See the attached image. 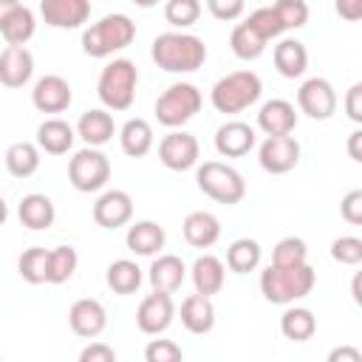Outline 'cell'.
Returning <instances> with one entry per match:
<instances>
[{
	"label": "cell",
	"mask_w": 362,
	"mask_h": 362,
	"mask_svg": "<svg viewBox=\"0 0 362 362\" xmlns=\"http://www.w3.org/2000/svg\"><path fill=\"white\" fill-rule=\"evenodd\" d=\"M136 40V23L127 14H105L102 20L90 23L82 31V51L93 59H105L122 48H127Z\"/></svg>",
	"instance_id": "3957f363"
},
{
	"label": "cell",
	"mask_w": 362,
	"mask_h": 362,
	"mask_svg": "<svg viewBox=\"0 0 362 362\" xmlns=\"http://www.w3.org/2000/svg\"><path fill=\"white\" fill-rule=\"evenodd\" d=\"M201 17V3L198 0H170L164 6V20L175 28H187L192 23H198Z\"/></svg>",
	"instance_id": "ab89813d"
},
{
	"label": "cell",
	"mask_w": 362,
	"mask_h": 362,
	"mask_svg": "<svg viewBox=\"0 0 362 362\" xmlns=\"http://www.w3.org/2000/svg\"><path fill=\"white\" fill-rule=\"evenodd\" d=\"M339 215H342L351 226H359V223H362V189H351V192L339 201Z\"/></svg>",
	"instance_id": "ee69618b"
},
{
	"label": "cell",
	"mask_w": 362,
	"mask_h": 362,
	"mask_svg": "<svg viewBox=\"0 0 362 362\" xmlns=\"http://www.w3.org/2000/svg\"><path fill=\"white\" fill-rule=\"evenodd\" d=\"M34 28H37V20H34V11L17 0L8 3V8L3 11L0 17V34L8 45H25L31 37H34Z\"/></svg>",
	"instance_id": "d6986e66"
},
{
	"label": "cell",
	"mask_w": 362,
	"mask_h": 362,
	"mask_svg": "<svg viewBox=\"0 0 362 362\" xmlns=\"http://www.w3.org/2000/svg\"><path fill=\"white\" fill-rule=\"evenodd\" d=\"M325 362H362V351L356 345H337L328 351Z\"/></svg>",
	"instance_id": "c3c4849f"
},
{
	"label": "cell",
	"mask_w": 362,
	"mask_h": 362,
	"mask_svg": "<svg viewBox=\"0 0 362 362\" xmlns=\"http://www.w3.org/2000/svg\"><path fill=\"white\" fill-rule=\"evenodd\" d=\"M243 23H246L257 37H263L266 42L274 40V37H280V34L286 31L283 23H280V17H277V11H274V6H260V8H255Z\"/></svg>",
	"instance_id": "74e56055"
},
{
	"label": "cell",
	"mask_w": 362,
	"mask_h": 362,
	"mask_svg": "<svg viewBox=\"0 0 362 362\" xmlns=\"http://www.w3.org/2000/svg\"><path fill=\"white\" fill-rule=\"evenodd\" d=\"M204 105L201 90L192 82H173L158 99H156V119L158 124L175 130L181 124H187Z\"/></svg>",
	"instance_id": "52a82bcc"
},
{
	"label": "cell",
	"mask_w": 362,
	"mask_h": 362,
	"mask_svg": "<svg viewBox=\"0 0 362 362\" xmlns=\"http://www.w3.org/2000/svg\"><path fill=\"white\" fill-rule=\"evenodd\" d=\"M119 144H122V153L130 156V158H141L153 150V127L147 119H127L119 130Z\"/></svg>",
	"instance_id": "f546056e"
},
{
	"label": "cell",
	"mask_w": 362,
	"mask_h": 362,
	"mask_svg": "<svg viewBox=\"0 0 362 362\" xmlns=\"http://www.w3.org/2000/svg\"><path fill=\"white\" fill-rule=\"evenodd\" d=\"M144 362H184V351L173 339H150L144 348Z\"/></svg>",
	"instance_id": "7bdbcfd3"
},
{
	"label": "cell",
	"mask_w": 362,
	"mask_h": 362,
	"mask_svg": "<svg viewBox=\"0 0 362 362\" xmlns=\"http://www.w3.org/2000/svg\"><path fill=\"white\" fill-rule=\"evenodd\" d=\"M181 229H184V240H187L189 246H195V249H209V246L218 243V238H221V221H218L212 212H206V209L189 212V215L184 218Z\"/></svg>",
	"instance_id": "603a6c76"
},
{
	"label": "cell",
	"mask_w": 362,
	"mask_h": 362,
	"mask_svg": "<svg viewBox=\"0 0 362 362\" xmlns=\"http://www.w3.org/2000/svg\"><path fill=\"white\" fill-rule=\"evenodd\" d=\"M257 141V133L252 124L240 122V119H232V122H223L218 130H215V150L223 156V158H240L246 156Z\"/></svg>",
	"instance_id": "9a60e30c"
},
{
	"label": "cell",
	"mask_w": 362,
	"mask_h": 362,
	"mask_svg": "<svg viewBox=\"0 0 362 362\" xmlns=\"http://www.w3.org/2000/svg\"><path fill=\"white\" fill-rule=\"evenodd\" d=\"M48 257H51V249H42V246H31L20 255L17 260V272L25 283L31 286H40V283H48Z\"/></svg>",
	"instance_id": "e575fe53"
},
{
	"label": "cell",
	"mask_w": 362,
	"mask_h": 362,
	"mask_svg": "<svg viewBox=\"0 0 362 362\" xmlns=\"http://www.w3.org/2000/svg\"><path fill=\"white\" fill-rule=\"evenodd\" d=\"M297 107L308 116V119H317V122H325L337 113V90L328 79L322 76H311L300 85L297 90Z\"/></svg>",
	"instance_id": "9c48e42d"
},
{
	"label": "cell",
	"mask_w": 362,
	"mask_h": 362,
	"mask_svg": "<svg viewBox=\"0 0 362 362\" xmlns=\"http://www.w3.org/2000/svg\"><path fill=\"white\" fill-rule=\"evenodd\" d=\"M181 325L189 334H209L215 328V305L209 297L189 294L181 303Z\"/></svg>",
	"instance_id": "83f0119b"
},
{
	"label": "cell",
	"mask_w": 362,
	"mask_h": 362,
	"mask_svg": "<svg viewBox=\"0 0 362 362\" xmlns=\"http://www.w3.org/2000/svg\"><path fill=\"white\" fill-rule=\"evenodd\" d=\"M6 218H8V204L3 201V195H0V226L6 223Z\"/></svg>",
	"instance_id": "f5cc1de1"
},
{
	"label": "cell",
	"mask_w": 362,
	"mask_h": 362,
	"mask_svg": "<svg viewBox=\"0 0 362 362\" xmlns=\"http://www.w3.org/2000/svg\"><path fill=\"white\" fill-rule=\"evenodd\" d=\"M257 161L266 173L283 175L297 167L300 161V141L294 136H266V141L257 150Z\"/></svg>",
	"instance_id": "7c38bea8"
},
{
	"label": "cell",
	"mask_w": 362,
	"mask_h": 362,
	"mask_svg": "<svg viewBox=\"0 0 362 362\" xmlns=\"http://www.w3.org/2000/svg\"><path fill=\"white\" fill-rule=\"evenodd\" d=\"M257 127L266 136H291L297 127V110L288 99H269L257 110Z\"/></svg>",
	"instance_id": "ac0fdd59"
},
{
	"label": "cell",
	"mask_w": 362,
	"mask_h": 362,
	"mask_svg": "<svg viewBox=\"0 0 362 362\" xmlns=\"http://www.w3.org/2000/svg\"><path fill=\"white\" fill-rule=\"evenodd\" d=\"M274 68H277V74L286 76V79L303 76L305 68H308V51H305V45H303L300 40H291V37L280 40V42L274 45Z\"/></svg>",
	"instance_id": "f1b7e54d"
},
{
	"label": "cell",
	"mask_w": 362,
	"mask_h": 362,
	"mask_svg": "<svg viewBox=\"0 0 362 362\" xmlns=\"http://www.w3.org/2000/svg\"><path fill=\"white\" fill-rule=\"evenodd\" d=\"M331 257L342 266H356L362 263V240L356 235H342L331 243Z\"/></svg>",
	"instance_id": "60d3db41"
},
{
	"label": "cell",
	"mask_w": 362,
	"mask_h": 362,
	"mask_svg": "<svg viewBox=\"0 0 362 362\" xmlns=\"http://www.w3.org/2000/svg\"><path fill=\"white\" fill-rule=\"evenodd\" d=\"M263 93V82L255 71H232L226 76H221L212 90H209V102L218 113H243L246 107H252Z\"/></svg>",
	"instance_id": "277c9868"
},
{
	"label": "cell",
	"mask_w": 362,
	"mask_h": 362,
	"mask_svg": "<svg viewBox=\"0 0 362 362\" xmlns=\"http://www.w3.org/2000/svg\"><path fill=\"white\" fill-rule=\"evenodd\" d=\"M40 14L51 28H79L90 17L88 0H42Z\"/></svg>",
	"instance_id": "e0dca14e"
},
{
	"label": "cell",
	"mask_w": 362,
	"mask_h": 362,
	"mask_svg": "<svg viewBox=\"0 0 362 362\" xmlns=\"http://www.w3.org/2000/svg\"><path fill=\"white\" fill-rule=\"evenodd\" d=\"M150 57L161 71L170 74H192L206 62V45L201 37L187 31H164L153 40Z\"/></svg>",
	"instance_id": "6da1fadb"
},
{
	"label": "cell",
	"mask_w": 362,
	"mask_h": 362,
	"mask_svg": "<svg viewBox=\"0 0 362 362\" xmlns=\"http://www.w3.org/2000/svg\"><path fill=\"white\" fill-rule=\"evenodd\" d=\"M68 181L79 192H96L110 181V158L96 147H82L68 161Z\"/></svg>",
	"instance_id": "ba28073f"
},
{
	"label": "cell",
	"mask_w": 362,
	"mask_h": 362,
	"mask_svg": "<svg viewBox=\"0 0 362 362\" xmlns=\"http://www.w3.org/2000/svg\"><path fill=\"white\" fill-rule=\"evenodd\" d=\"M206 8L218 20H235V17H240L246 11L243 0H206Z\"/></svg>",
	"instance_id": "f6af8a7d"
},
{
	"label": "cell",
	"mask_w": 362,
	"mask_h": 362,
	"mask_svg": "<svg viewBox=\"0 0 362 362\" xmlns=\"http://www.w3.org/2000/svg\"><path fill=\"white\" fill-rule=\"evenodd\" d=\"M6 170L14 175V178H28L40 170V147L31 144V141H14L8 144L6 150Z\"/></svg>",
	"instance_id": "1f68e13d"
},
{
	"label": "cell",
	"mask_w": 362,
	"mask_h": 362,
	"mask_svg": "<svg viewBox=\"0 0 362 362\" xmlns=\"http://www.w3.org/2000/svg\"><path fill=\"white\" fill-rule=\"evenodd\" d=\"M136 85H139L136 62L119 57L102 68L99 82H96V93L107 110H127L136 102Z\"/></svg>",
	"instance_id": "5b68a950"
},
{
	"label": "cell",
	"mask_w": 362,
	"mask_h": 362,
	"mask_svg": "<svg viewBox=\"0 0 362 362\" xmlns=\"http://www.w3.org/2000/svg\"><path fill=\"white\" fill-rule=\"evenodd\" d=\"M34 74V54L25 45H8L0 54V82L6 88H23Z\"/></svg>",
	"instance_id": "ffe728a7"
},
{
	"label": "cell",
	"mask_w": 362,
	"mask_h": 362,
	"mask_svg": "<svg viewBox=\"0 0 362 362\" xmlns=\"http://www.w3.org/2000/svg\"><path fill=\"white\" fill-rule=\"evenodd\" d=\"M187 277V266L178 255H158L153 257L150 263V272H147V280L153 286V291H164V294H173L181 288Z\"/></svg>",
	"instance_id": "7402d4cb"
},
{
	"label": "cell",
	"mask_w": 362,
	"mask_h": 362,
	"mask_svg": "<svg viewBox=\"0 0 362 362\" xmlns=\"http://www.w3.org/2000/svg\"><path fill=\"white\" fill-rule=\"evenodd\" d=\"M260 257H263V249L255 238H238L229 243L226 249V266L235 272V274H246V272H255L260 266Z\"/></svg>",
	"instance_id": "d6a6232c"
},
{
	"label": "cell",
	"mask_w": 362,
	"mask_h": 362,
	"mask_svg": "<svg viewBox=\"0 0 362 362\" xmlns=\"http://www.w3.org/2000/svg\"><path fill=\"white\" fill-rule=\"evenodd\" d=\"M337 14H342V17H348V20H356V17H362V3L359 0H351V3H337Z\"/></svg>",
	"instance_id": "681fc988"
},
{
	"label": "cell",
	"mask_w": 362,
	"mask_h": 362,
	"mask_svg": "<svg viewBox=\"0 0 362 362\" xmlns=\"http://www.w3.org/2000/svg\"><path fill=\"white\" fill-rule=\"evenodd\" d=\"M317 272L308 263L300 266H274L269 263L260 272V291L274 305H291L294 300H303L314 291Z\"/></svg>",
	"instance_id": "7a4b0ae2"
},
{
	"label": "cell",
	"mask_w": 362,
	"mask_h": 362,
	"mask_svg": "<svg viewBox=\"0 0 362 362\" xmlns=\"http://www.w3.org/2000/svg\"><path fill=\"white\" fill-rule=\"evenodd\" d=\"M280 334L291 342H305L317 334V317L305 305H288L280 317Z\"/></svg>",
	"instance_id": "4dcf8cb0"
},
{
	"label": "cell",
	"mask_w": 362,
	"mask_h": 362,
	"mask_svg": "<svg viewBox=\"0 0 362 362\" xmlns=\"http://www.w3.org/2000/svg\"><path fill=\"white\" fill-rule=\"evenodd\" d=\"M198 156H201V147H198V139L187 130H170L161 141H158V158L167 170L173 173H184V170H192L198 164Z\"/></svg>",
	"instance_id": "30bf717a"
},
{
	"label": "cell",
	"mask_w": 362,
	"mask_h": 362,
	"mask_svg": "<svg viewBox=\"0 0 362 362\" xmlns=\"http://www.w3.org/2000/svg\"><path fill=\"white\" fill-rule=\"evenodd\" d=\"M133 218V198L124 189H105L93 204V221L102 229H119Z\"/></svg>",
	"instance_id": "5bb4252c"
},
{
	"label": "cell",
	"mask_w": 362,
	"mask_h": 362,
	"mask_svg": "<svg viewBox=\"0 0 362 362\" xmlns=\"http://www.w3.org/2000/svg\"><path fill=\"white\" fill-rule=\"evenodd\" d=\"M274 11H277L286 31L288 28H303L308 23V6L303 0H280V3H274Z\"/></svg>",
	"instance_id": "b9f144b4"
},
{
	"label": "cell",
	"mask_w": 362,
	"mask_h": 362,
	"mask_svg": "<svg viewBox=\"0 0 362 362\" xmlns=\"http://www.w3.org/2000/svg\"><path fill=\"white\" fill-rule=\"evenodd\" d=\"M195 181H198V189H201L204 195H209L212 201L226 204V206L240 204L243 195H246V181H243V175H240L235 167L223 164V161H204V164L195 170Z\"/></svg>",
	"instance_id": "8992f818"
},
{
	"label": "cell",
	"mask_w": 362,
	"mask_h": 362,
	"mask_svg": "<svg viewBox=\"0 0 362 362\" xmlns=\"http://www.w3.org/2000/svg\"><path fill=\"white\" fill-rule=\"evenodd\" d=\"M76 136L88 144V147H102V144H107L110 139H113V133H116V124H113V116L105 110V107H90V110H85L82 116H79V122H76Z\"/></svg>",
	"instance_id": "44dd1931"
},
{
	"label": "cell",
	"mask_w": 362,
	"mask_h": 362,
	"mask_svg": "<svg viewBox=\"0 0 362 362\" xmlns=\"http://www.w3.org/2000/svg\"><path fill=\"white\" fill-rule=\"evenodd\" d=\"M31 102L40 113H62L71 107L74 102V90L68 85V79H62L59 74H45L34 82L31 90Z\"/></svg>",
	"instance_id": "4fadbf2b"
},
{
	"label": "cell",
	"mask_w": 362,
	"mask_h": 362,
	"mask_svg": "<svg viewBox=\"0 0 362 362\" xmlns=\"http://www.w3.org/2000/svg\"><path fill=\"white\" fill-rule=\"evenodd\" d=\"M68 325L76 337H85V339H93L105 331L107 325V314H105V305L93 297H82L71 305L68 311Z\"/></svg>",
	"instance_id": "2e32d148"
},
{
	"label": "cell",
	"mask_w": 362,
	"mask_h": 362,
	"mask_svg": "<svg viewBox=\"0 0 362 362\" xmlns=\"http://www.w3.org/2000/svg\"><path fill=\"white\" fill-rule=\"evenodd\" d=\"M0 362H3V359H0Z\"/></svg>",
	"instance_id": "db71d44e"
},
{
	"label": "cell",
	"mask_w": 362,
	"mask_h": 362,
	"mask_svg": "<svg viewBox=\"0 0 362 362\" xmlns=\"http://www.w3.org/2000/svg\"><path fill=\"white\" fill-rule=\"evenodd\" d=\"M164 240H167L164 226H158L156 221H136V223L127 229V235H124L127 249H130L133 255H144V257L158 255V252L164 249Z\"/></svg>",
	"instance_id": "484cf974"
},
{
	"label": "cell",
	"mask_w": 362,
	"mask_h": 362,
	"mask_svg": "<svg viewBox=\"0 0 362 362\" xmlns=\"http://www.w3.org/2000/svg\"><path fill=\"white\" fill-rule=\"evenodd\" d=\"M74 139L76 130L59 116H51L37 127V147L45 150L48 156H65L74 147Z\"/></svg>",
	"instance_id": "d4e9b609"
},
{
	"label": "cell",
	"mask_w": 362,
	"mask_h": 362,
	"mask_svg": "<svg viewBox=\"0 0 362 362\" xmlns=\"http://www.w3.org/2000/svg\"><path fill=\"white\" fill-rule=\"evenodd\" d=\"M345 113H348V119L351 122H362V85L356 82V85H351L348 88V93H345Z\"/></svg>",
	"instance_id": "7dc6e473"
},
{
	"label": "cell",
	"mask_w": 362,
	"mask_h": 362,
	"mask_svg": "<svg viewBox=\"0 0 362 362\" xmlns=\"http://www.w3.org/2000/svg\"><path fill=\"white\" fill-rule=\"evenodd\" d=\"M79 266V255L74 246H57L51 249V257H48V283L59 286V283H68L74 277Z\"/></svg>",
	"instance_id": "8d00e7d4"
},
{
	"label": "cell",
	"mask_w": 362,
	"mask_h": 362,
	"mask_svg": "<svg viewBox=\"0 0 362 362\" xmlns=\"http://www.w3.org/2000/svg\"><path fill=\"white\" fill-rule=\"evenodd\" d=\"M105 280H107V286H110L116 294H133V291H139V286H141L144 274H141L139 263H133V260L122 257V260H113V263L107 266Z\"/></svg>",
	"instance_id": "836d02e7"
},
{
	"label": "cell",
	"mask_w": 362,
	"mask_h": 362,
	"mask_svg": "<svg viewBox=\"0 0 362 362\" xmlns=\"http://www.w3.org/2000/svg\"><path fill=\"white\" fill-rule=\"evenodd\" d=\"M359 280H362V277L356 274V277H354V286H351V291H354V300H356V303H362V294H359Z\"/></svg>",
	"instance_id": "816d5d0a"
},
{
	"label": "cell",
	"mask_w": 362,
	"mask_h": 362,
	"mask_svg": "<svg viewBox=\"0 0 362 362\" xmlns=\"http://www.w3.org/2000/svg\"><path fill=\"white\" fill-rule=\"evenodd\" d=\"M17 218H20V223L23 226H28V229H48L51 223H54V218H57V209H54V201L48 198V195H42V192H28V195H23V201H20V206H17Z\"/></svg>",
	"instance_id": "4316f807"
},
{
	"label": "cell",
	"mask_w": 362,
	"mask_h": 362,
	"mask_svg": "<svg viewBox=\"0 0 362 362\" xmlns=\"http://www.w3.org/2000/svg\"><path fill=\"white\" fill-rule=\"evenodd\" d=\"M79 362H116V351L107 342H88L79 354Z\"/></svg>",
	"instance_id": "bcb514c9"
},
{
	"label": "cell",
	"mask_w": 362,
	"mask_h": 362,
	"mask_svg": "<svg viewBox=\"0 0 362 362\" xmlns=\"http://www.w3.org/2000/svg\"><path fill=\"white\" fill-rule=\"evenodd\" d=\"M272 263L274 266H300V263H308V246L303 238H283L277 240L274 252H272Z\"/></svg>",
	"instance_id": "f35d334b"
},
{
	"label": "cell",
	"mask_w": 362,
	"mask_h": 362,
	"mask_svg": "<svg viewBox=\"0 0 362 362\" xmlns=\"http://www.w3.org/2000/svg\"><path fill=\"white\" fill-rule=\"evenodd\" d=\"M189 277H192V286H195V294L201 297H212L223 288V280H226V266L221 263V257L215 255H201L195 257L192 269H189Z\"/></svg>",
	"instance_id": "cb8c5ba5"
},
{
	"label": "cell",
	"mask_w": 362,
	"mask_h": 362,
	"mask_svg": "<svg viewBox=\"0 0 362 362\" xmlns=\"http://www.w3.org/2000/svg\"><path fill=\"white\" fill-rule=\"evenodd\" d=\"M348 156L354 161H362V130H354L348 136Z\"/></svg>",
	"instance_id": "f907efd6"
},
{
	"label": "cell",
	"mask_w": 362,
	"mask_h": 362,
	"mask_svg": "<svg viewBox=\"0 0 362 362\" xmlns=\"http://www.w3.org/2000/svg\"><path fill=\"white\" fill-rule=\"evenodd\" d=\"M173 317H175V303L164 291L147 294L136 308V325L141 334H150V337L164 334L173 325Z\"/></svg>",
	"instance_id": "8fae6325"
},
{
	"label": "cell",
	"mask_w": 362,
	"mask_h": 362,
	"mask_svg": "<svg viewBox=\"0 0 362 362\" xmlns=\"http://www.w3.org/2000/svg\"><path fill=\"white\" fill-rule=\"evenodd\" d=\"M229 45H232V54L238 57V59H257L263 51H266V40L263 37H257L246 23H238L235 28H232V34H229Z\"/></svg>",
	"instance_id": "d590c367"
}]
</instances>
